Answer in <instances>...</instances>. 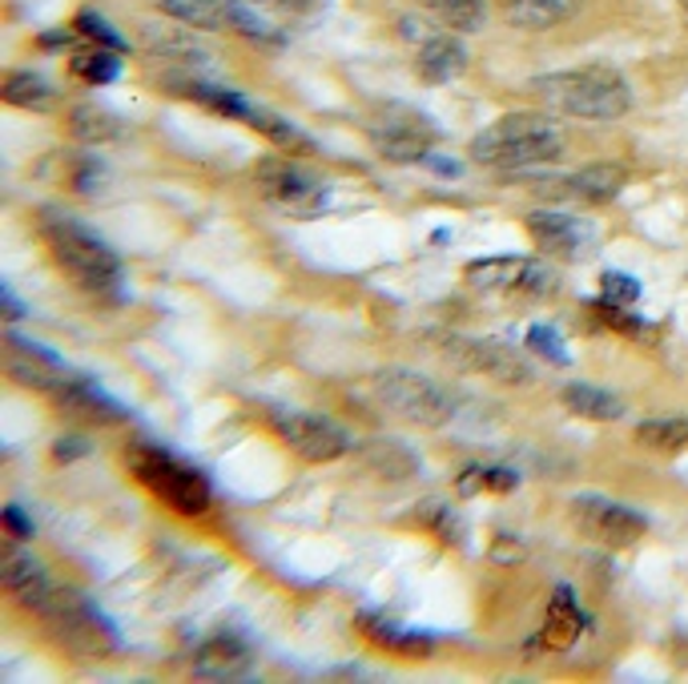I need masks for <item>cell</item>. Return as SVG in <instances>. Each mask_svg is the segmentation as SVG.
Listing matches in <instances>:
<instances>
[{
	"instance_id": "obj_9",
	"label": "cell",
	"mask_w": 688,
	"mask_h": 684,
	"mask_svg": "<svg viewBox=\"0 0 688 684\" xmlns=\"http://www.w3.org/2000/svg\"><path fill=\"white\" fill-rule=\"evenodd\" d=\"M41 616L53 624L57 636H61L69 648H77V653L101 656V653H109V648L117 644L113 628L101 621V612H97L89 601H81V596H77V592H69V588H57L53 601L44 604Z\"/></svg>"
},
{
	"instance_id": "obj_11",
	"label": "cell",
	"mask_w": 688,
	"mask_h": 684,
	"mask_svg": "<svg viewBox=\"0 0 688 684\" xmlns=\"http://www.w3.org/2000/svg\"><path fill=\"white\" fill-rule=\"evenodd\" d=\"M447 355L456 358L459 367L471 370V375H483L491 383H503V387H519V383H531V367L524 363V355H516V347L499 343V338H447L443 343Z\"/></svg>"
},
{
	"instance_id": "obj_28",
	"label": "cell",
	"mask_w": 688,
	"mask_h": 684,
	"mask_svg": "<svg viewBox=\"0 0 688 684\" xmlns=\"http://www.w3.org/2000/svg\"><path fill=\"white\" fill-rule=\"evenodd\" d=\"M636 443H645L648 452L657 455H677L688 447V415L677 419H645L636 427Z\"/></svg>"
},
{
	"instance_id": "obj_26",
	"label": "cell",
	"mask_w": 688,
	"mask_h": 684,
	"mask_svg": "<svg viewBox=\"0 0 688 684\" xmlns=\"http://www.w3.org/2000/svg\"><path fill=\"white\" fill-rule=\"evenodd\" d=\"M161 12L190 29H226L230 24V0H161Z\"/></svg>"
},
{
	"instance_id": "obj_1",
	"label": "cell",
	"mask_w": 688,
	"mask_h": 684,
	"mask_svg": "<svg viewBox=\"0 0 688 684\" xmlns=\"http://www.w3.org/2000/svg\"><path fill=\"white\" fill-rule=\"evenodd\" d=\"M564 153V129L556 117L524 109L491 121L483 133L471 141V161L491 169H528L548 166Z\"/></svg>"
},
{
	"instance_id": "obj_34",
	"label": "cell",
	"mask_w": 688,
	"mask_h": 684,
	"mask_svg": "<svg viewBox=\"0 0 688 684\" xmlns=\"http://www.w3.org/2000/svg\"><path fill=\"white\" fill-rule=\"evenodd\" d=\"M528 350H531V355L548 358L551 367H568V363H572V355H568V343H564V335L556 327H531L528 330Z\"/></svg>"
},
{
	"instance_id": "obj_37",
	"label": "cell",
	"mask_w": 688,
	"mask_h": 684,
	"mask_svg": "<svg viewBox=\"0 0 688 684\" xmlns=\"http://www.w3.org/2000/svg\"><path fill=\"white\" fill-rule=\"evenodd\" d=\"M230 29H238L242 37H250V41H270V29H266L246 4H233V0H230Z\"/></svg>"
},
{
	"instance_id": "obj_13",
	"label": "cell",
	"mask_w": 688,
	"mask_h": 684,
	"mask_svg": "<svg viewBox=\"0 0 688 684\" xmlns=\"http://www.w3.org/2000/svg\"><path fill=\"white\" fill-rule=\"evenodd\" d=\"M4 588H9V596L21 608L29 612H44V604L53 601V576L44 572V564L32 552H24L21 539H9V547H4Z\"/></svg>"
},
{
	"instance_id": "obj_8",
	"label": "cell",
	"mask_w": 688,
	"mask_h": 684,
	"mask_svg": "<svg viewBox=\"0 0 688 684\" xmlns=\"http://www.w3.org/2000/svg\"><path fill=\"white\" fill-rule=\"evenodd\" d=\"M270 427H275L302 459H310V464H335V459H342L347 452H355V447H350V435L342 432L339 423H330L327 415H315V410L275 407L270 410Z\"/></svg>"
},
{
	"instance_id": "obj_3",
	"label": "cell",
	"mask_w": 688,
	"mask_h": 684,
	"mask_svg": "<svg viewBox=\"0 0 688 684\" xmlns=\"http://www.w3.org/2000/svg\"><path fill=\"white\" fill-rule=\"evenodd\" d=\"M44 242H49L61 274L77 290L109 295V290L121 286V258L93 230H86V221L49 210L44 214Z\"/></svg>"
},
{
	"instance_id": "obj_5",
	"label": "cell",
	"mask_w": 688,
	"mask_h": 684,
	"mask_svg": "<svg viewBox=\"0 0 688 684\" xmlns=\"http://www.w3.org/2000/svg\"><path fill=\"white\" fill-rule=\"evenodd\" d=\"M371 395L379 407H387L399 419L415 423V427H443L456 415V403L443 387L419 370L407 367H387L371 379Z\"/></svg>"
},
{
	"instance_id": "obj_41",
	"label": "cell",
	"mask_w": 688,
	"mask_h": 684,
	"mask_svg": "<svg viewBox=\"0 0 688 684\" xmlns=\"http://www.w3.org/2000/svg\"><path fill=\"white\" fill-rule=\"evenodd\" d=\"M423 166L435 169V174H443V178H459V174H463V166H459L456 158H435V153H427Z\"/></svg>"
},
{
	"instance_id": "obj_38",
	"label": "cell",
	"mask_w": 688,
	"mask_h": 684,
	"mask_svg": "<svg viewBox=\"0 0 688 684\" xmlns=\"http://www.w3.org/2000/svg\"><path fill=\"white\" fill-rule=\"evenodd\" d=\"M81 455H89V443L81 439V435H69V439H57L53 443V459H57V464H73V459H81Z\"/></svg>"
},
{
	"instance_id": "obj_6",
	"label": "cell",
	"mask_w": 688,
	"mask_h": 684,
	"mask_svg": "<svg viewBox=\"0 0 688 684\" xmlns=\"http://www.w3.org/2000/svg\"><path fill=\"white\" fill-rule=\"evenodd\" d=\"M258 190L270 206H278L290 218H322L330 210V186L307 174L295 158H262L255 169Z\"/></svg>"
},
{
	"instance_id": "obj_22",
	"label": "cell",
	"mask_w": 688,
	"mask_h": 684,
	"mask_svg": "<svg viewBox=\"0 0 688 684\" xmlns=\"http://www.w3.org/2000/svg\"><path fill=\"white\" fill-rule=\"evenodd\" d=\"M524 270H528V258L496 254V258H476V262L463 270V278L476 286V290H519Z\"/></svg>"
},
{
	"instance_id": "obj_19",
	"label": "cell",
	"mask_w": 688,
	"mask_h": 684,
	"mask_svg": "<svg viewBox=\"0 0 688 684\" xmlns=\"http://www.w3.org/2000/svg\"><path fill=\"white\" fill-rule=\"evenodd\" d=\"M584 612H580V604H576V596H572V588L568 584H560V588L551 592V604H548V616H544V632H540V641L536 644H544V648H572L576 644V636L584 632Z\"/></svg>"
},
{
	"instance_id": "obj_39",
	"label": "cell",
	"mask_w": 688,
	"mask_h": 684,
	"mask_svg": "<svg viewBox=\"0 0 688 684\" xmlns=\"http://www.w3.org/2000/svg\"><path fill=\"white\" fill-rule=\"evenodd\" d=\"M4 527H9V539H32V524L24 519V512L17 504H9L4 507Z\"/></svg>"
},
{
	"instance_id": "obj_33",
	"label": "cell",
	"mask_w": 688,
	"mask_h": 684,
	"mask_svg": "<svg viewBox=\"0 0 688 684\" xmlns=\"http://www.w3.org/2000/svg\"><path fill=\"white\" fill-rule=\"evenodd\" d=\"M73 32L89 37V41L101 44V49H113V53H126V49H129L126 37H121V32H117L113 24H109L106 17H101V12H93V9H81V12H77Z\"/></svg>"
},
{
	"instance_id": "obj_21",
	"label": "cell",
	"mask_w": 688,
	"mask_h": 684,
	"mask_svg": "<svg viewBox=\"0 0 688 684\" xmlns=\"http://www.w3.org/2000/svg\"><path fill=\"white\" fill-rule=\"evenodd\" d=\"M359 632L367 636L371 644H379V648H391V653H402V656H431L435 648V636H427V632H407L399 628V624H391L387 616H379V612H359Z\"/></svg>"
},
{
	"instance_id": "obj_15",
	"label": "cell",
	"mask_w": 688,
	"mask_h": 684,
	"mask_svg": "<svg viewBox=\"0 0 688 684\" xmlns=\"http://www.w3.org/2000/svg\"><path fill=\"white\" fill-rule=\"evenodd\" d=\"M255 664V644L246 641L242 632H213L210 641H201L193 668L201 673V681H242Z\"/></svg>"
},
{
	"instance_id": "obj_18",
	"label": "cell",
	"mask_w": 688,
	"mask_h": 684,
	"mask_svg": "<svg viewBox=\"0 0 688 684\" xmlns=\"http://www.w3.org/2000/svg\"><path fill=\"white\" fill-rule=\"evenodd\" d=\"M53 399L61 410H69V415H77V419H86V423H121L126 419V407H121L117 399H109L106 390L89 379H69Z\"/></svg>"
},
{
	"instance_id": "obj_30",
	"label": "cell",
	"mask_w": 688,
	"mask_h": 684,
	"mask_svg": "<svg viewBox=\"0 0 688 684\" xmlns=\"http://www.w3.org/2000/svg\"><path fill=\"white\" fill-rule=\"evenodd\" d=\"M73 73L89 85H113L121 77V57L113 49H86V53H73Z\"/></svg>"
},
{
	"instance_id": "obj_36",
	"label": "cell",
	"mask_w": 688,
	"mask_h": 684,
	"mask_svg": "<svg viewBox=\"0 0 688 684\" xmlns=\"http://www.w3.org/2000/svg\"><path fill=\"white\" fill-rule=\"evenodd\" d=\"M106 181H109V174H106V166H101V161L77 158V169H73L77 194H86V198H97V194L106 190Z\"/></svg>"
},
{
	"instance_id": "obj_14",
	"label": "cell",
	"mask_w": 688,
	"mask_h": 684,
	"mask_svg": "<svg viewBox=\"0 0 688 684\" xmlns=\"http://www.w3.org/2000/svg\"><path fill=\"white\" fill-rule=\"evenodd\" d=\"M628 174L612 161H596L584 166L580 174H564V178H540L531 181L536 190H544V198H572V201H612L625 190Z\"/></svg>"
},
{
	"instance_id": "obj_24",
	"label": "cell",
	"mask_w": 688,
	"mask_h": 684,
	"mask_svg": "<svg viewBox=\"0 0 688 684\" xmlns=\"http://www.w3.org/2000/svg\"><path fill=\"white\" fill-rule=\"evenodd\" d=\"M69 129L86 146H106V141H117V137L126 133V121L117 113H109L106 106H77L69 113Z\"/></svg>"
},
{
	"instance_id": "obj_44",
	"label": "cell",
	"mask_w": 688,
	"mask_h": 684,
	"mask_svg": "<svg viewBox=\"0 0 688 684\" xmlns=\"http://www.w3.org/2000/svg\"><path fill=\"white\" fill-rule=\"evenodd\" d=\"M44 49H64V44H73V32H61V29H49L41 37Z\"/></svg>"
},
{
	"instance_id": "obj_43",
	"label": "cell",
	"mask_w": 688,
	"mask_h": 684,
	"mask_svg": "<svg viewBox=\"0 0 688 684\" xmlns=\"http://www.w3.org/2000/svg\"><path fill=\"white\" fill-rule=\"evenodd\" d=\"M0 303H4V323H17L24 315V306L12 298V290H0Z\"/></svg>"
},
{
	"instance_id": "obj_32",
	"label": "cell",
	"mask_w": 688,
	"mask_h": 684,
	"mask_svg": "<svg viewBox=\"0 0 688 684\" xmlns=\"http://www.w3.org/2000/svg\"><path fill=\"white\" fill-rule=\"evenodd\" d=\"M250 126L262 129V133L270 137V141H275V146L290 149V158H298V153H315V141H310V137L302 133V129L290 126V121H282V117H275V113H266V109H258Z\"/></svg>"
},
{
	"instance_id": "obj_12",
	"label": "cell",
	"mask_w": 688,
	"mask_h": 684,
	"mask_svg": "<svg viewBox=\"0 0 688 684\" xmlns=\"http://www.w3.org/2000/svg\"><path fill=\"white\" fill-rule=\"evenodd\" d=\"M4 343H9V350H12L9 355L12 383H21V387H29V390H44V395H57L64 383L73 379V375L61 367V358L49 347H41V343H29V338H21V335H9Z\"/></svg>"
},
{
	"instance_id": "obj_40",
	"label": "cell",
	"mask_w": 688,
	"mask_h": 684,
	"mask_svg": "<svg viewBox=\"0 0 688 684\" xmlns=\"http://www.w3.org/2000/svg\"><path fill=\"white\" fill-rule=\"evenodd\" d=\"M483 487L488 492H511V487H519V475L508 472V467H483Z\"/></svg>"
},
{
	"instance_id": "obj_23",
	"label": "cell",
	"mask_w": 688,
	"mask_h": 684,
	"mask_svg": "<svg viewBox=\"0 0 688 684\" xmlns=\"http://www.w3.org/2000/svg\"><path fill=\"white\" fill-rule=\"evenodd\" d=\"M564 407L592 423H612L625 415V403L616 399L612 390L592 387V383H568V387H564Z\"/></svg>"
},
{
	"instance_id": "obj_25",
	"label": "cell",
	"mask_w": 688,
	"mask_h": 684,
	"mask_svg": "<svg viewBox=\"0 0 688 684\" xmlns=\"http://www.w3.org/2000/svg\"><path fill=\"white\" fill-rule=\"evenodd\" d=\"M580 9V0H511L508 21L516 29H551V24L568 21Z\"/></svg>"
},
{
	"instance_id": "obj_31",
	"label": "cell",
	"mask_w": 688,
	"mask_h": 684,
	"mask_svg": "<svg viewBox=\"0 0 688 684\" xmlns=\"http://www.w3.org/2000/svg\"><path fill=\"white\" fill-rule=\"evenodd\" d=\"M415 516H419V524H423L427 532H435V536L443 539V544L459 547L467 539V527H463V519H459V512L456 507L439 504V499H431V504H423V507H415Z\"/></svg>"
},
{
	"instance_id": "obj_2",
	"label": "cell",
	"mask_w": 688,
	"mask_h": 684,
	"mask_svg": "<svg viewBox=\"0 0 688 684\" xmlns=\"http://www.w3.org/2000/svg\"><path fill=\"white\" fill-rule=\"evenodd\" d=\"M531 93L540 97L544 106L580 117V121H616L632 109V89L612 65H588V69L536 77Z\"/></svg>"
},
{
	"instance_id": "obj_42",
	"label": "cell",
	"mask_w": 688,
	"mask_h": 684,
	"mask_svg": "<svg viewBox=\"0 0 688 684\" xmlns=\"http://www.w3.org/2000/svg\"><path fill=\"white\" fill-rule=\"evenodd\" d=\"M479 487H483V467H467V472L459 475V495H476Z\"/></svg>"
},
{
	"instance_id": "obj_16",
	"label": "cell",
	"mask_w": 688,
	"mask_h": 684,
	"mask_svg": "<svg viewBox=\"0 0 688 684\" xmlns=\"http://www.w3.org/2000/svg\"><path fill=\"white\" fill-rule=\"evenodd\" d=\"M528 234L536 238L544 254L551 258H580V250L592 246V226L584 218L560 210H536L528 214Z\"/></svg>"
},
{
	"instance_id": "obj_17",
	"label": "cell",
	"mask_w": 688,
	"mask_h": 684,
	"mask_svg": "<svg viewBox=\"0 0 688 684\" xmlns=\"http://www.w3.org/2000/svg\"><path fill=\"white\" fill-rule=\"evenodd\" d=\"M359 464L367 467V475H375L379 484H407L423 472L419 455L407 447L402 439H367L359 447Z\"/></svg>"
},
{
	"instance_id": "obj_20",
	"label": "cell",
	"mask_w": 688,
	"mask_h": 684,
	"mask_svg": "<svg viewBox=\"0 0 688 684\" xmlns=\"http://www.w3.org/2000/svg\"><path fill=\"white\" fill-rule=\"evenodd\" d=\"M419 77H423L427 85H447L456 81V77H463L467 69V44L459 41V37H451V32H439V37H431V41H423V49H419Z\"/></svg>"
},
{
	"instance_id": "obj_4",
	"label": "cell",
	"mask_w": 688,
	"mask_h": 684,
	"mask_svg": "<svg viewBox=\"0 0 688 684\" xmlns=\"http://www.w3.org/2000/svg\"><path fill=\"white\" fill-rule=\"evenodd\" d=\"M129 472L138 475L146 492H153L166 507H173L178 516H201L210 507V484L206 475L193 472L190 464L173 459L166 447H146V443H133L126 452Z\"/></svg>"
},
{
	"instance_id": "obj_7",
	"label": "cell",
	"mask_w": 688,
	"mask_h": 684,
	"mask_svg": "<svg viewBox=\"0 0 688 684\" xmlns=\"http://www.w3.org/2000/svg\"><path fill=\"white\" fill-rule=\"evenodd\" d=\"M367 133H371L375 149H379L382 158L411 166V161H423L431 153L439 126L411 106H387L367 121Z\"/></svg>"
},
{
	"instance_id": "obj_10",
	"label": "cell",
	"mask_w": 688,
	"mask_h": 684,
	"mask_svg": "<svg viewBox=\"0 0 688 684\" xmlns=\"http://www.w3.org/2000/svg\"><path fill=\"white\" fill-rule=\"evenodd\" d=\"M572 524L604 547H632L648 532V519L636 507L604 499V495H576Z\"/></svg>"
},
{
	"instance_id": "obj_35",
	"label": "cell",
	"mask_w": 688,
	"mask_h": 684,
	"mask_svg": "<svg viewBox=\"0 0 688 684\" xmlns=\"http://www.w3.org/2000/svg\"><path fill=\"white\" fill-rule=\"evenodd\" d=\"M600 290H604V303L612 306H632L640 298V282H636L632 274H620V270H604Z\"/></svg>"
},
{
	"instance_id": "obj_27",
	"label": "cell",
	"mask_w": 688,
	"mask_h": 684,
	"mask_svg": "<svg viewBox=\"0 0 688 684\" xmlns=\"http://www.w3.org/2000/svg\"><path fill=\"white\" fill-rule=\"evenodd\" d=\"M419 4L451 32H476L488 21V0H419Z\"/></svg>"
},
{
	"instance_id": "obj_29",
	"label": "cell",
	"mask_w": 688,
	"mask_h": 684,
	"mask_svg": "<svg viewBox=\"0 0 688 684\" xmlns=\"http://www.w3.org/2000/svg\"><path fill=\"white\" fill-rule=\"evenodd\" d=\"M4 101L17 109H29V113H44L53 106V89L41 73H9L4 81Z\"/></svg>"
}]
</instances>
